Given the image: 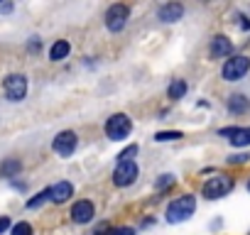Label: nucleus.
<instances>
[{
    "mask_svg": "<svg viewBox=\"0 0 250 235\" xmlns=\"http://www.w3.org/2000/svg\"><path fill=\"white\" fill-rule=\"evenodd\" d=\"M194 211H196V198H194L191 194L179 196V198H174V201L169 203V208H167V220H169V223H182V220H187L189 215H194Z\"/></svg>",
    "mask_w": 250,
    "mask_h": 235,
    "instance_id": "f257e3e1",
    "label": "nucleus"
},
{
    "mask_svg": "<svg viewBox=\"0 0 250 235\" xmlns=\"http://www.w3.org/2000/svg\"><path fill=\"white\" fill-rule=\"evenodd\" d=\"M130 130H133V120L125 113H115V115H110L108 118V123H105V135L113 140V142H120V140H125L130 135Z\"/></svg>",
    "mask_w": 250,
    "mask_h": 235,
    "instance_id": "f03ea898",
    "label": "nucleus"
},
{
    "mask_svg": "<svg viewBox=\"0 0 250 235\" xmlns=\"http://www.w3.org/2000/svg\"><path fill=\"white\" fill-rule=\"evenodd\" d=\"M235 186V181H233V176H228V174H213L206 184H204V196L206 198H223L230 189Z\"/></svg>",
    "mask_w": 250,
    "mask_h": 235,
    "instance_id": "7ed1b4c3",
    "label": "nucleus"
},
{
    "mask_svg": "<svg viewBox=\"0 0 250 235\" xmlns=\"http://www.w3.org/2000/svg\"><path fill=\"white\" fill-rule=\"evenodd\" d=\"M248 71H250V59L243 57V54L228 59V61L223 64V69H221V74H223L226 81H238V78H243Z\"/></svg>",
    "mask_w": 250,
    "mask_h": 235,
    "instance_id": "20e7f679",
    "label": "nucleus"
},
{
    "mask_svg": "<svg viewBox=\"0 0 250 235\" xmlns=\"http://www.w3.org/2000/svg\"><path fill=\"white\" fill-rule=\"evenodd\" d=\"M3 91H5L8 100H15L18 103V100H22L27 96V78L22 74H10L3 81Z\"/></svg>",
    "mask_w": 250,
    "mask_h": 235,
    "instance_id": "39448f33",
    "label": "nucleus"
},
{
    "mask_svg": "<svg viewBox=\"0 0 250 235\" xmlns=\"http://www.w3.org/2000/svg\"><path fill=\"white\" fill-rule=\"evenodd\" d=\"M128 15H130L128 5H120V3L118 5H110L108 13H105V27L110 32H120L125 27V22H128Z\"/></svg>",
    "mask_w": 250,
    "mask_h": 235,
    "instance_id": "423d86ee",
    "label": "nucleus"
},
{
    "mask_svg": "<svg viewBox=\"0 0 250 235\" xmlns=\"http://www.w3.org/2000/svg\"><path fill=\"white\" fill-rule=\"evenodd\" d=\"M138 174H140V169L135 162H120L113 172V184L115 186H130L138 179Z\"/></svg>",
    "mask_w": 250,
    "mask_h": 235,
    "instance_id": "0eeeda50",
    "label": "nucleus"
},
{
    "mask_svg": "<svg viewBox=\"0 0 250 235\" xmlns=\"http://www.w3.org/2000/svg\"><path fill=\"white\" fill-rule=\"evenodd\" d=\"M76 145H79V137H76V133H71V130H64V133H59V135L54 137V142H52V150H54L59 157H71V155H74V150H76Z\"/></svg>",
    "mask_w": 250,
    "mask_h": 235,
    "instance_id": "6e6552de",
    "label": "nucleus"
},
{
    "mask_svg": "<svg viewBox=\"0 0 250 235\" xmlns=\"http://www.w3.org/2000/svg\"><path fill=\"white\" fill-rule=\"evenodd\" d=\"M93 215H96V208H93V203L86 201V198H81V201H76V203L71 206V220H74V223H88Z\"/></svg>",
    "mask_w": 250,
    "mask_h": 235,
    "instance_id": "1a4fd4ad",
    "label": "nucleus"
},
{
    "mask_svg": "<svg viewBox=\"0 0 250 235\" xmlns=\"http://www.w3.org/2000/svg\"><path fill=\"white\" fill-rule=\"evenodd\" d=\"M74 196V186L69 181H57L54 186H49V201L54 203H64Z\"/></svg>",
    "mask_w": 250,
    "mask_h": 235,
    "instance_id": "9d476101",
    "label": "nucleus"
},
{
    "mask_svg": "<svg viewBox=\"0 0 250 235\" xmlns=\"http://www.w3.org/2000/svg\"><path fill=\"white\" fill-rule=\"evenodd\" d=\"M230 52H233V44H230V39H228V37L218 35V37H213V39H211V57L221 59V57H228Z\"/></svg>",
    "mask_w": 250,
    "mask_h": 235,
    "instance_id": "9b49d317",
    "label": "nucleus"
},
{
    "mask_svg": "<svg viewBox=\"0 0 250 235\" xmlns=\"http://www.w3.org/2000/svg\"><path fill=\"white\" fill-rule=\"evenodd\" d=\"M182 15H184V5H179V3H167V5L160 8V20L162 22H177Z\"/></svg>",
    "mask_w": 250,
    "mask_h": 235,
    "instance_id": "f8f14e48",
    "label": "nucleus"
},
{
    "mask_svg": "<svg viewBox=\"0 0 250 235\" xmlns=\"http://www.w3.org/2000/svg\"><path fill=\"white\" fill-rule=\"evenodd\" d=\"M69 52H71L69 42H66V39H57V42L52 44V49H49V59H52V61H62V59L69 57Z\"/></svg>",
    "mask_w": 250,
    "mask_h": 235,
    "instance_id": "ddd939ff",
    "label": "nucleus"
},
{
    "mask_svg": "<svg viewBox=\"0 0 250 235\" xmlns=\"http://www.w3.org/2000/svg\"><path fill=\"white\" fill-rule=\"evenodd\" d=\"M248 108H250V103H248V98H245V96H240V93L230 96V100H228V110H230V113L240 115V113H245Z\"/></svg>",
    "mask_w": 250,
    "mask_h": 235,
    "instance_id": "4468645a",
    "label": "nucleus"
},
{
    "mask_svg": "<svg viewBox=\"0 0 250 235\" xmlns=\"http://www.w3.org/2000/svg\"><path fill=\"white\" fill-rule=\"evenodd\" d=\"M233 147H248L250 145V128H235L233 137H230Z\"/></svg>",
    "mask_w": 250,
    "mask_h": 235,
    "instance_id": "2eb2a0df",
    "label": "nucleus"
},
{
    "mask_svg": "<svg viewBox=\"0 0 250 235\" xmlns=\"http://www.w3.org/2000/svg\"><path fill=\"white\" fill-rule=\"evenodd\" d=\"M184 93H187V83H184L182 78H174V81L169 83V88H167V96H169L172 100H179V98H184Z\"/></svg>",
    "mask_w": 250,
    "mask_h": 235,
    "instance_id": "dca6fc26",
    "label": "nucleus"
},
{
    "mask_svg": "<svg viewBox=\"0 0 250 235\" xmlns=\"http://www.w3.org/2000/svg\"><path fill=\"white\" fill-rule=\"evenodd\" d=\"M20 172V162L18 159H10V162H5L3 167H0V174L3 176H15Z\"/></svg>",
    "mask_w": 250,
    "mask_h": 235,
    "instance_id": "f3484780",
    "label": "nucleus"
},
{
    "mask_svg": "<svg viewBox=\"0 0 250 235\" xmlns=\"http://www.w3.org/2000/svg\"><path fill=\"white\" fill-rule=\"evenodd\" d=\"M93 235H135V230H133V228H113V230L101 228V230L93 233Z\"/></svg>",
    "mask_w": 250,
    "mask_h": 235,
    "instance_id": "a211bd4d",
    "label": "nucleus"
},
{
    "mask_svg": "<svg viewBox=\"0 0 250 235\" xmlns=\"http://www.w3.org/2000/svg\"><path fill=\"white\" fill-rule=\"evenodd\" d=\"M135 155H138V145H128V147L118 155V164H120V162H133Z\"/></svg>",
    "mask_w": 250,
    "mask_h": 235,
    "instance_id": "6ab92c4d",
    "label": "nucleus"
},
{
    "mask_svg": "<svg viewBox=\"0 0 250 235\" xmlns=\"http://www.w3.org/2000/svg\"><path fill=\"white\" fill-rule=\"evenodd\" d=\"M47 198H49V189H47V191H40L35 198H30V201H27V208H37V206H42Z\"/></svg>",
    "mask_w": 250,
    "mask_h": 235,
    "instance_id": "aec40b11",
    "label": "nucleus"
},
{
    "mask_svg": "<svg viewBox=\"0 0 250 235\" xmlns=\"http://www.w3.org/2000/svg\"><path fill=\"white\" fill-rule=\"evenodd\" d=\"M10 235H32V225L30 223H18V225H13V230H10Z\"/></svg>",
    "mask_w": 250,
    "mask_h": 235,
    "instance_id": "412c9836",
    "label": "nucleus"
},
{
    "mask_svg": "<svg viewBox=\"0 0 250 235\" xmlns=\"http://www.w3.org/2000/svg\"><path fill=\"white\" fill-rule=\"evenodd\" d=\"M179 137H182V133H177V130H172V133H157L155 135L157 142H172V140H179Z\"/></svg>",
    "mask_w": 250,
    "mask_h": 235,
    "instance_id": "4be33fe9",
    "label": "nucleus"
},
{
    "mask_svg": "<svg viewBox=\"0 0 250 235\" xmlns=\"http://www.w3.org/2000/svg\"><path fill=\"white\" fill-rule=\"evenodd\" d=\"M169 184H174V176H172V174H162V179L157 181V189H165V186H169Z\"/></svg>",
    "mask_w": 250,
    "mask_h": 235,
    "instance_id": "5701e85b",
    "label": "nucleus"
},
{
    "mask_svg": "<svg viewBox=\"0 0 250 235\" xmlns=\"http://www.w3.org/2000/svg\"><path fill=\"white\" fill-rule=\"evenodd\" d=\"M10 228V218H5V215H0V233H5Z\"/></svg>",
    "mask_w": 250,
    "mask_h": 235,
    "instance_id": "b1692460",
    "label": "nucleus"
},
{
    "mask_svg": "<svg viewBox=\"0 0 250 235\" xmlns=\"http://www.w3.org/2000/svg\"><path fill=\"white\" fill-rule=\"evenodd\" d=\"M245 159H248V155H235V157H230L228 162H230V164H233V162H235V164H243Z\"/></svg>",
    "mask_w": 250,
    "mask_h": 235,
    "instance_id": "393cba45",
    "label": "nucleus"
},
{
    "mask_svg": "<svg viewBox=\"0 0 250 235\" xmlns=\"http://www.w3.org/2000/svg\"><path fill=\"white\" fill-rule=\"evenodd\" d=\"M248 191H250V181H248Z\"/></svg>",
    "mask_w": 250,
    "mask_h": 235,
    "instance_id": "a878e982",
    "label": "nucleus"
}]
</instances>
